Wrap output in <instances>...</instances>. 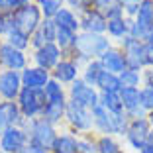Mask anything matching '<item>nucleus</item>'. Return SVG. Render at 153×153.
Instances as JSON below:
<instances>
[{
    "label": "nucleus",
    "instance_id": "09e8293b",
    "mask_svg": "<svg viewBox=\"0 0 153 153\" xmlns=\"http://www.w3.org/2000/svg\"><path fill=\"white\" fill-rule=\"evenodd\" d=\"M151 2H153V0H151Z\"/></svg>",
    "mask_w": 153,
    "mask_h": 153
},
{
    "label": "nucleus",
    "instance_id": "f257e3e1",
    "mask_svg": "<svg viewBox=\"0 0 153 153\" xmlns=\"http://www.w3.org/2000/svg\"><path fill=\"white\" fill-rule=\"evenodd\" d=\"M112 45L114 43L108 39L106 33H104V36H98V33L81 32L79 36H76V43H75V47H73V51L67 55V57L75 59L76 63L82 67L85 63H88V61H92V59H98L100 55L108 49V47H112Z\"/></svg>",
    "mask_w": 153,
    "mask_h": 153
},
{
    "label": "nucleus",
    "instance_id": "5701e85b",
    "mask_svg": "<svg viewBox=\"0 0 153 153\" xmlns=\"http://www.w3.org/2000/svg\"><path fill=\"white\" fill-rule=\"evenodd\" d=\"M57 30H67V32H73V33H81V20H79V12L71 8H61V12L53 18Z\"/></svg>",
    "mask_w": 153,
    "mask_h": 153
},
{
    "label": "nucleus",
    "instance_id": "9b49d317",
    "mask_svg": "<svg viewBox=\"0 0 153 153\" xmlns=\"http://www.w3.org/2000/svg\"><path fill=\"white\" fill-rule=\"evenodd\" d=\"M116 45L122 49V53H124L128 69L143 71L145 69V63H143V41L128 36V37H124L120 43H116Z\"/></svg>",
    "mask_w": 153,
    "mask_h": 153
},
{
    "label": "nucleus",
    "instance_id": "4c0bfd02",
    "mask_svg": "<svg viewBox=\"0 0 153 153\" xmlns=\"http://www.w3.org/2000/svg\"><path fill=\"white\" fill-rule=\"evenodd\" d=\"M140 2L141 0H122V6H124V16L126 18H134L137 14V8H140Z\"/></svg>",
    "mask_w": 153,
    "mask_h": 153
},
{
    "label": "nucleus",
    "instance_id": "6ab92c4d",
    "mask_svg": "<svg viewBox=\"0 0 153 153\" xmlns=\"http://www.w3.org/2000/svg\"><path fill=\"white\" fill-rule=\"evenodd\" d=\"M20 75H22V85L26 86V88L43 90V86L51 81V73L49 71H45V69H41V67H36V65H32V63L27 65Z\"/></svg>",
    "mask_w": 153,
    "mask_h": 153
},
{
    "label": "nucleus",
    "instance_id": "79ce46f5",
    "mask_svg": "<svg viewBox=\"0 0 153 153\" xmlns=\"http://www.w3.org/2000/svg\"><path fill=\"white\" fill-rule=\"evenodd\" d=\"M6 30H8V18H6V12H0V39L6 36Z\"/></svg>",
    "mask_w": 153,
    "mask_h": 153
},
{
    "label": "nucleus",
    "instance_id": "2f4dec72",
    "mask_svg": "<svg viewBox=\"0 0 153 153\" xmlns=\"http://www.w3.org/2000/svg\"><path fill=\"white\" fill-rule=\"evenodd\" d=\"M100 106H102V108H106L110 114H120V112H124L120 92H100Z\"/></svg>",
    "mask_w": 153,
    "mask_h": 153
},
{
    "label": "nucleus",
    "instance_id": "412c9836",
    "mask_svg": "<svg viewBox=\"0 0 153 153\" xmlns=\"http://www.w3.org/2000/svg\"><path fill=\"white\" fill-rule=\"evenodd\" d=\"M51 153H79V135L67 128L59 130L57 137L51 145Z\"/></svg>",
    "mask_w": 153,
    "mask_h": 153
},
{
    "label": "nucleus",
    "instance_id": "bb28decb",
    "mask_svg": "<svg viewBox=\"0 0 153 153\" xmlns=\"http://www.w3.org/2000/svg\"><path fill=\"white\" fill-rule=\"evenodd\" d=\"M96 10L106 16V20H114V18H122L124 16V6H122V0H94Z\"/></svg>",
    "mask_w": 153,
    "mask_h": 153
},
{
    "label": "nucleus",
    "instance_id": "9d476101",
    "mask_svg": "<svg viewBox=\"0 0 153 153\" xmlns=\"http://www.w3.org/2000/svg\"><path fill=\"white\" fill-rule=\"evenodd\" d=\"M30 135L26 126H14L0 134V151L2 153H22L26 149Z\"/></svg>",
    "mask_w": 153,
    "mask_h": 153
},
{
    "label": "nucleus",
    "instance_id": "c756f323",
    "mask_svg": "<svg viewBox=\"0 0 153 153\" xmlns=\"http://www.w3.org/2000/svg\"><path fill=\"white\" fill-rule=\"evenodd\" d=\"M100 73H102V65H100L98 59H92L88 63H85L81 67V79L90 86H96V81H98Z\"/></svg>",
    "mask_w": 153,
    "mask_h": 153
},
{
    "label": "nucleus",
    "instance_id": "8fccbe9b",
    "mask_svg": "<svg viewBox=\"0 0 153 153\" xmlns=\"http://www.w3.org/2000/svg\"><path fill=\"white\" fill-rule=\"evenodd\" d=\"M0 153H2V151H0Z\"/></svg>",
    "mask_w": 153,
    "mask_h": 153
},
{
    "label": "nucleus",
    "instance_id": "dca6fc26",
    "mask_svg": "<svg viewBox=\"0 0 153 153\" xmlns=\"http://www.w3.org/2000/svg\"><path fill=\"white\" fill-rule=\"evenodd\" d=\"M98 61H100V65H102V71L114 73V75H120L122 71H126V69H128L126 59H124V53H122V49L118 47L116 43L104 51V53L98 57Z\"/></svg>",
    "mask_w": 153,
    "mask_h": 153
},
{
    "label": "nucleus",
    "instance_id": "a18cd8bd",
    "mask_svg": "<svg viewBox=\"0 0 153 153\" xmlns=\"http://www.w3.org/2000/svg\"><path fill=\"white\" fill-rule=\"evenodd\" d=\"M81 2H82V8H90V6H92V4H94V0H81Z\"/></svg>",
    "mask_w": 153,
    "mask_h": 153
},
{
    "label": "nucleus",
    "instance_id": "f704fd0d",
    "mask_svg": "<svg viewBox=\"0 0 153 153\" xmlns=\"http://www.w3.org/2000/svg\"><path fill=\"white\" fill-rule=\"evenodd\" d=\"M76 36H79V33L67 32V30H57V39H55V43L59 45V49L63 51L65 55H69L73 51V47H75V43H76Z\"/></svg>",
    "mask_w": 153,
    "mask_h": 153
},
{
    "label": "nucleus",
    "instance_id": "c85d7f7f",
    "mask_svg": "<svg viewBox=\"0 0 153 153\" xmlns=\"http://www.w3.org/2000/svg\"><path fill=\"white\" fill-rule=\"evenodd\" d=\"M96 88H98V92H120L122 90L120 76L114 75V73L102 71L98 76V81H96Z\"/></svg>",
    "mask_w": 153,
    "mask_h": 153
},
{
    "label": "nucleus",
    "instance_id": "4468645a",
    "mask_svg": "<svg viewBox=\"0 0 153 153\" xmlns=\"http://www.w3.org/2000/svg\"><path fill=\"white\" fill-rule=\"evenodd\" d=\"M79 20H81V32L85 33H98V36H104L106 33V16H104L100 10H96L94 6L82 10L79 14Z\"/></svg>",
    "mask_w": 153,
    "mask_h": 153
},
{
    "label": "nucleus",
    "instance_id": "f3484780",
    "mask_svg": "<svg viewBox=\"0 0 153 153\" xmlns=\"http://www.w3.org/2000/svg\"><path fill=\"white\" fill-rule=\"evenodd\" d=\"M24 124H26V120L20 112L18 104L10 102V100H0V134L8 128L24 126Z\"/></svg>",
    "mask_w": 153,
    "mask_h": 153
},
{
    "label": "nucleus",
    "instance_id": "6e6552de",
    "mask_svg": "<svg viewBox=\"0 0 153 153\" xmlns=\"http://www.w3.org/2000/svg\"><path fill=\"white\" fill-rule=\"evenodd\" d=\"M67 94H69V100H75L76 104H81V106H85L88 110H92L100 102L98 88L86 85L82 79H76L71 86H67Z\"/></svg>",
    "mask_w": 153,
    "mask_h": 153
},
{
    "label": "nucleus",
    "instance_id": "20e7f679",
    "mask_svg": "<svg viewBox=\"0 0 153 153\" xmlns=\"http://www.w3.org/2000/svg\"><path fill=\"white\" fill-rule=\"evenodd\" d=\"M30 65V53L20 51L8 43L6 39H0V71H18L22 73Z\"/></svg>",
    "mask_w": 153,
    "mask_h": 153
},
{
    "label": "nucleus",
    "instance_id": "7c9ffc66",
    "mask_svg": "<svg viewBox=\"0 0 153 153\" xmlns=\"http://www.w3.org/2000/svg\"><path fill=\"white\" fill-rule=\"evenodd\" d=\"M118 76H120L122 88H141L143 86V71L126 69V71H122Z\"/></svg>",
    "mask_w": 153,
    "mask_h": 153
},
{
    "label": "nucleus",
    "instance_id": "f03ea898",
    "mask_svg": "<svg viewBox=\"0 0 153 153\" xmlns=\"http://www.w3.org/2000/svg\"><path fill=\"white\" fill-rule=\"evenodd\" d=\"M63 126L67 128V130L75 131L76 135L90 134V131H92V114H90L88 108L76 104L75 100H69L67 106H65Z\"/></svg>",
    "mask_w": 153,
    "mask_h": 153
},
{
    "label": "nucleus",
    "instance_id": "1a4fd4ad",
    "mask_svg": "<svg viewBox=\"0 0 153 153\" xmlns=\"http://www.w3.org/2000/svg\"><path fill=\"white\" fill-rule=\"evenodd\" d=\"M12 18H14V26L32 36L37 27H39V24L43 22V14L39 12L36 2H30V4H26L24 8L12 12Z\"/></svg>",
    "mask_w": 153,
    "mask_h": 153
},
{
    "label": "nucleus",
    "instance_id": "58836bf2",
    "mask_svg": "<svg viewBox=\"0 0 153 153\" xmlns=\"http://www.w3.org/2000/svg\"><path fill=\"white\" fill-rule=\"evenodd\" d=\"M30 2H33V0H4V12H16Z\"/></svg>",
    "mask_w": 153,
    "mask_h": 153
},
{
    "label": "nucleus",
    "instance_id": "49530a36",
    "mask_svg": "<svg viewBox=\"0 0 153 153\" xmlns=\"http://www.w3.org/2000/svg\"><path fill=\"white\" fill-rule=\"evenodd\" d=\"M145 118H147L149 126H151V130H153V112H149V114H147V116H145Z\"/></svg>",
    "mask_w": 153,
    "mask_h": 153
},
{
    "label": "nucleus",
    "instance_id": "39448f33",
    "mask_svg": "<svg viewBox=\"0 0 153 153\" xmlns=\"http://www.w3.org/2000/svg\"><path fill=\"white\" fill-rule=\"evenodd\" d=\"M24 126H26V130H27L30 140L37 141V143L45 145V147H49V149H51V145H53L55 137H57L59 130H61V128L49 124V122L43 120V118H33V120H27Z\"/></svg>",
    "mask_w": 153,
    "mask_h": 153
},
{
    "label": "nucleus",
    "instance_id": "a211bd4d",
    "mask_svg": "<svg viewBox=\"0 0 153 153\" xmlns=\"http://www.w3.org/2000/svg\"><path fill=\"white\" fill-rule=\"evenodd\" d=\"M120 98H122L124 112H126V116L130 118V120L147 116V114L143 112V108H141V104H140V88H122Z\"/></svg>",
    "mask_w": 153,
    "mask_h": 153
},
{
    "label": "nucleus",
    "instance_id": "473e14b6",
    "mask_svg": "<svg viewBox=\"0 0 153 153\" xmlns=\"http://www.w3.org/2000/svg\"><path fill=\"white\" fill-rule=\"evenodd\" d=\"M33 2L37 4L39 12L43 14V18L49 20H53L61 12V8H65V0H33Z\"/></svg>",
    "mask_w": 153,
    "mask_h": 153
},
{
    "label": "nucleus",
    "instance_id": "e433bc0d",
    "mask_svg": "<svg viewBox=\"0 0 153 153\" xmlns=\"http://www.w3.org/2000/svg\"><path fill=\"white\" fill-rule=\"evenodd\" d=\"M140 104L145 114L153 112V88L151 86H141L140 88Z\"/></svg>",
    "mask_w": 153,
    "mask_h": 153
},
{
    "label": "nucleus",
    "instance_id": "a19ab883",
    "mask_svg": "<svg viewBox=\"0 0 153 153\" xmlns=\"http://www.w3.org/2000/svg\"><path fill=\"white\" fill-rule=\"evenodd\" d=\"M137 153H153V130H151V134H149L147 141L141 145V149H140Z\"/></svg>",
    "mask_w": 153,
    "mask_h": 153
},
{
    "label": "nucleus",
    "instance_id": "4be33fe9",
    "mask_svg": "<svg viewBox=\"0 0 153 153\" xmlns=\"http://www.w3.org/2000/svg\"><path fill=\"white\" fill-rule=\"evenodd\" d=\"M92 114V131L96 135H112V116L106 108L100 106V102L90 110Z\"/></svg>",
    "mask_w": 153,
    "mask_h": 153
},
{
    "label": "nucleus",
    "instance_id": "37998d69",
    "mask_svg": "<svg viewBox=\"0 0 153 153\" xmlns=\"http://www.w3.org/2000/svg\"><path fill=\"white\" fill-rule=\"evenodd\" d=\"M143 86L153 88V69H143Z\"/></svg>",
    "mask_w": 153,
    "mask_h": 153
},
{
    "label": "nucleus",
    "instance_id": "ea45409f",
    "mask_svg": "<svg viewBox=\"0 0 153 153\" xmlns=\"http://www.w3.org/2000/svg\"><path fill=\"white\" fill-rule=\"evenodd\" d=\"M143 63L145 69H153V43H143Z\"/></svg>",
    "mask_w": 153,
    "mask_h": 153
},
{
    "label": "nucleus",
    "instance_id": "b1692460",
    "mask_svg": "<svg viewBox=\"0 0 153 153\" xmlns=\"http://www.w3.org/2000/svg\"><path fill=\"white\" fill-rule=\"evenodd\" d=\"M106 36L112 43H120L124 37L130 36V18L122 16V18L108 20L106 24Z\"/></svg>",
    "mask_w": 153,
    "mask_h": 153
},
{
    "label": "nucleus",
    "instance_id": "a878e982",
    "mask_svg": "<svg viewBox=\"0 0 153 153\" xmlns=\"http://www.w3.org/2000/svg\"><path fill=\"white\" fill-rule=\"evenodd\" d=\"M43 94H45V100L51 104H67V100H69L67 86H63L61 82L53 81V79L43 86Z\"/></svg>",
    "mask_w": 153,
    "mask_h": 153
},
{
    "label": "nucleus",
    "instance_id": "ddd939ff",
    "mask_svg": "<svg viewBox=\"0 0 153 153\" xmlns=\"http://www.w3.org/2000/svg\"><path fill=\"white\" fill-rule=\"evenodd\" d=\"M51 79L61 82L63 86H71L76 79H81V65L76 63L75 59L65 55V57L55 65L53 71H51Z\"/></svg>",
    "mask_w": 153,
    "mask_h": 153
},
{
    "label": "nucleus",
    "instance_id": "cd10ccee",
    "mask_svg": "<svg viewBox=\"0 0 153 153\" xmlns=\"http://www.w3.org/2000/svg\"><path fill=\"white\" fill-rule=\"evenodd\" d=\"M65 106H67V104H51V102H47L45 108H43V112H41V118L47 120L49 124H53V126L61 128L63 126V118H65Z\"/></svg>",
    "mask_w": 153,
    "mask_h": 153
},
{
    "label": "nucleus",
    "instance_id": "423d86ee",
    "mask_svg": "<svg viewBox=\"0 0 153 153\" xmlns=\"http://www.w3.org/2000/svg\"><path fill=\"white\" fill-rule=\"evenodd\" d=\"M65 57V53L59 49L57 43H45L37 49H32L30 51V63L36 65V67H41L45 71H53L55 65Z\"/></svg>",
    "mask_w": 153,
    "mask_h": 153
},
{
    "label": "nucleus",
    "instance_id": "de8ad7c7",
    "mask_svg": "<svg viewBox=\"0 0 153 153\" xmlns=\"http://www.w3.org/2000/svg\"><path fill=\"white\" fill-rule=\"evenodd\" d=\"M0 12H4V0H0Z\"/></svg>",
    "mask_w": 153,
    "mask_h": 153
},
{
    "label": "nucleus",
    "instance_id": "2eb2a0df",
    "mask_svg": "<svg viewBox=\"0 0 153 153\" xmlns=\"http://www.w3.org/2000/svg\"><path fill=\"white\" fill-rule=\"evenodd\" d=\"M22 88V75L18 71H0V100L16 102Z\"/></svg>",
    "mask_w": 153,
    "mask_h": 153
},
{
    "label": "nucleus",
    "instance_id": "aec40b11",
    "mask_svg": "<svg viewBox=\"0 0 153 153\" xmlns=\"http://www.w3.org/2000/svg\"><path fill=\"white\" fill-rule=\"evenodd\" d=\"M30 39H32V49H37V47H41L45 43H55V39H57V26H55V22L49 18H43V22L32 33Z\"/></svg>",
    "mask_w": 153,
    "mask_h": 153
},
{
    "label": "nucleus",
    "instance_id": "f8f14e48",
    "mask_svg": "<svg viewBox=\"0 0 153 153\" xmlns=\"http://www.w3.org/2000/svg\"><path fill=\"white\" fill-rule=\"evenodd\" d=\"M149 134H151V126H149L147 118H135V120H130V126L126 130V135H124V141L130 149H134L135 153L141 149V145L147 141Z\"/></svg>",
    "mask_w": 153,
    "mask_h": 153
},
{
    "label": "nucleus",
    "instance_id": "0eeeda50",
    "mask_svg": "<svg viewBox=\"0 0 153 153\" xmlns=\"http://www.w3.org/2000/svg\"><path fill=\"white\" fill-rule=\"evenodd\" d=\"M153 26V2L151 0H141L137 14L130 20V36L135 39L143 41L145 33Z\"/></svg>",
    "mask_w": 153,
    "mask_h": 153
},
{
    "label": "nucleus",
    "instance_id": "c9c22d12",
    "mask_svg": "<svg viewBox=\"0 0 153 153\" xmlns=\"http://www.w3.org/2000/svg\"><path fill=\"white\" fill-rule=\"evenodd\" d=\"M79 153H98V135L94 131L79 135Z\"/></svg>",
    "mask_w": 153,
    "mask_h": 153
},
{
    "label": "nucleus",
    "instance_id": "72a5a7b5",
    "mask_svg": "<svg viewBox=\"0 0 153 153\" xmlns=\"http://www.w3.org/2000/svg\"><path fill=\"white\" fill-rule=\"evenodd\" d=\"M98 153H126V149L114 135H98Z\"/></svg>",
    "mask_w": 153,
    "mask_h": 153
},
{
    "label": "nucleus",
    "instance_id": "393cba45",
    "mask_svg": "<svg viewBox=\"0 0 153 153\" xmlns=\"http://www.w3.org/2000/svg\"><path fill=\"white\" fill-rule=\"evenodd\" d=\"M30 33H26V32H22L20 27H16L14 26L12 30H8L6 32V36L2 37V39H6L12 47H16V49H20V51H32V39H30Z\"/></svg>",
    "mask_w": 153,
    "mask_h": 153
},
{
    "label": "nucleus",
    "instance_id": "7ed1b4c3",
    "mask_svg": "<svg viewBox=\"0 0 153 153\" xmlns=\"http://www.w3.org/2000/svg\"><path fill=\"white\" fill-rule=\"evenodd\" d=\"M16 104H18L24 120L27 122V120H33V118H41V112H43L47 100H45L43 90L26 88V86H24V88L20 90L18 98H16Z\"/></svg>",
    "mask_w": 153,
    "mask_h": 153
},
{
    "label": "nucleus",
    "instance_id": "c03bdc74",
    "mask_svg": "<svg viewBox=\"0 0 153 153\" xmlns=\"http://www.w3.org/2000/svg\"><path fill=\"white\" fill-rule=\"evenodd\" d=\"M143 43H153V26L149 27V32L145 33V37H143Z\"/></svg>",
    "mask_w": 153,
    "mask_h": 153
}]
</instances>
